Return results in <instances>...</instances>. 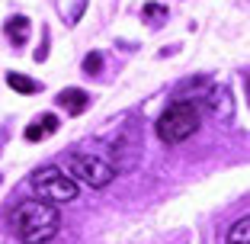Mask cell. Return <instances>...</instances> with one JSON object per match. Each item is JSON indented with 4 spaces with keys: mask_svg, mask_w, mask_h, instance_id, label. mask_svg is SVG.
Wrapping results in <instances>:
<instances>
[{
    "mask_svg": "<svg viewBox=\"0 0 250 244\" xmlns=\"http://www.w3.org/2000/svg\"><path fill=\"white\" fill-rule=\"evenodd\" d=\"M29 183H32V190H36L39 200L55 202V206L77 200V180H74L71 174H64L61 167H55V164H48V167H39L36 174L29 177Z\"/></svg>",
    "mask_w": 250,
    "mask_h": 244,
    "instance_id": "3",
    "label": "cell"
},
{
    "mask_svg": "<svg viewBox=\"0 0 250 244\" xmlns=\"http://www.w3.org/2000/svg\"><path fill=\"white\" fill-rule=\"evenodd\" d=\"M67 167H71V177L87 183L90 190H103V186H109L112 180H116L112 164L100 155H71Z\"/></svg>",
    "mask_w": 250,
    "mask_h": 244,
    "instance_id": "5",
    "label": "cell"
},
{
    "mask_svg": "<svg viewBox=\"0 0 250 244\" xmlns=\"http://www.w3.org/2000/svg\"><path fill=\"white\" fill-rule=\"evenodd\" d=\"M109 155L106 161L112 164L116 174H125V170H132L141 157V129H135L132 122H125V129H119L116 135L109 138Z\"/></svg>",
    "mask_w": 250,
    "mask_h": 244,
    "instance_id": "4",
    "label": "cell"
},
{
    "mask_svg": "<svg viewBox=\"0 0 250 244\" xmlns=\"http://www.w3.org/2000/svg\"><path fill=\"white\" fill-rule=\"evenodd\" d=\"M100 67H103V55L100 52H93L87 61H83V71H87V74H100Z\"/></svg>",
    "mask_w": 250,
    "mask_h": 244,
    "instance_id": "12",
    "label": "cell"
},
{
    "mask_svg": "<svg viewBox=\"0 0 250 244\" xmlns=\"http://www.w3.org/2000/svg\"><path fill=\"white\" fill-rule=\"evenodd\" d=\"M13 222V231L20 235L22 244H45L58 235V222H61V212L55 202H45V200H26L13 209L10 215Z\"/></svg>",
    "mask_w": 250,
    "mask_h": 244,
    "instance_id": "1",
    "label": "cell"
},
{
    "mask_svg": "<svg viewBox=\"0 0 250 244\" xmlns=\"http://www.w3.org/2000/svg\"><path fill=\"white\" fill-rule=\"evenodd\" d=\"M58 103L67 116H81V112H87L90 96H87V90H81V87H67V90L58 93Z\"/></svg>",
    "mask_w": 250,
    "mask_h": 244,
    "instance_id": "6",
    "label": "cell"
},
{
    "mask_svg": "<svg viewBox=\"0 0 250 244\" xmlns=\"http://www.w3.org/2000/svg\"><path fill=\"white\" fill-rule=\"evenodd\" d=\"M141 16H145V20L154 26V22H164V20H167V10H164L161 3H147V7L141 10Z\"/></svg>",
    "mask_w": 250,
    "mask_h": 244,
    "instance_id": "11",
    "label": "cell"
},
{
    "mask_svg": "<svg viewBox=\"0 0 250 244\" xmlns=\"http://www.w3.org/2000/svg\"><path fill=\"white\" fill-rule=\"evenodd\" d=\"M55 129H58V116H55V112H45V116L36 119V122H29V129H26V141H42L45 135H52Z\"/></svg>",
    "mask_w": 250,
    "mask_h": 244,
    "instance_id": "8",
    "label": "cell"
},
{
    "mask_svg": "<svg viewBox=\"0 0 250 244\" xmlns=\"http://www.w3.org/2000/svg\"><path fill=\"white\" fill-rule=\"evenodd\" d=\"M199 129V106L192 100H173L157 119V135L167 145H180Z\"/></svg>",
    "mask_w": 250,
    "mask_h": 244,
    "instance_id": "2",
    "label": "cell"
},
{
    "mask_svg": "<svg viewBox=\"0 0 250 244\" xmlns=\"http://www.w3.org/2000/svg\"><path fill=\"white\" fill-rule=\"evenodd\" d=\"M29 32H32L29 16H10L7 20V39L16 45V48H22V45L29 42Z\"/></svg>",
    "mask_w": 250,
    "mask_h": 244,
    "instance_id": "7",
    "label": "cell"
},
{
    "mask_svg": "<svg viewBox=\"0 0 250 244\" xmlns=\"http://www.w3.org/2000/svg\"><path fill=\"white\" fill-rule=\"evenodd\" d=\"M7 84H10V90H16V93H39V90H42V84H39V81L20 74V71H10V74H7Z\"/></svg>",
    "mask_w": 250,
    "mask_h": 244,
    "instance_id": "9",
    "label": "cell"
},
{
    "mask_svg": "<svg viewBox=\"0 0 250 244\" xmlns=\"http://www.w3.org/2000/svg\"><path fill=\"white\" fill-rule=\"evenodd\" d=\"M228 244H250V219H247V215H241V222L231 225Z\"/></svg>",
    "mask_w": 250,
    "mask_h": 244,
    "instance_id": "10",
    "label": "cell"
}]
</instances>
